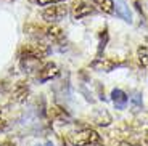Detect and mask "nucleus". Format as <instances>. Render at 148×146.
<instances>
[{
	"instance_id": "10",
	"label": "nucleus",
	"mask_w": 148,
	"mask_h": 146,
	"mask_svg": "<svg viewBox=\"0 0 148 146\" xmlns=\"http://www.w3.org/2000/svg\"><path fill=\"white\" fill-rule=\"evenodd\" d=\"M37 2L40 5H45V7H47V5H52V3H60V2H63V0H37Z\"/></svg>"
},
{
	"instance_id": "5",
	"label": "nucleus",
	"mask_w": 148,
	"mask_h": 146,
	"mask_svg": "<svg viewBox=\"0 0 148 146\" xmlns=\"http://www.w3.org/2000/svg\"><path fill=\"white\" fill-rule=\"evenodd\" d=\"M90 2H92V5L97 10L103 11L106 15L114 13V2H113V0H90Z\"/></svg>"
},
{
	"instance_id": "1",
	"label": "nucleus",
	"mask_w": 148,
	"mask_h": 146,
	"mask_svg": "<svg viewBox=\"0 0 148 146\" xmlns=\"http://www.w3.org/2000/svg\"><path fill=\"white\" fill-rule=\"evenodd\" d=\"M100 141V136L92 128H81L69 135V143L73 146H93Z\"/></svg>"
},
{
	"instance_id": "7",
	"label": "nucleus",
	"mask_w": 148,
	"mask_h": 146,
	"mask_svg": "<svg viewBox=\"0 0 148 146\" xmlns=\"http://www.w3.org/2000/svg\"><path fill=\"white\" fill-rule=\"evenodd\" d=\"M137 58H138V64L142 66V69H148V48L147 47L138 48Z\"/></svg>"
},
{
	"instance_id": "9",
	"label": "nucleus",
	"mask_w": 148,
	"mask_h": 146,
	"mask_svg": "<svg viewBox=\"0 0 148 146\" xmlns=\"http://www.w3.org/2000/svg\"><path fill=\"white\" fill-rule=\"evenodd\" d=\"M113 98H114V101L118 100V101H122L124 104L127 103V98H126V95H124V93H122L121 90H114V91H113Z\"/></svg>"
},
{
	"instance_id": "4",
	"label": "nucleus",
	"mask_w": 148,
	"mask_h": 146,
	"mask_svg": "<svg viewBox=\"0 0 148 146\" xmlns=\"http://www.w3.org/2000/svg\"><path fill=\"white\" fill-rule=\"evenodd\" d=\"M93 8L90 7L89 3H84V2H79V3L74 5L73 8V16L76 19H81V18H85V16H89L92 13Z\"/></svg>"
},
{
	"instance_id": "2",
	"label": "nucleus",
	"mask_w": 148,
	"mask_h": 146,
	"mask_svg": "<svg viewBox=\"0 0 148 146\" xmlns=\"http://www.w3.org/2000/svg\"><path fill=\"white\" fill-rule=\"evenodd\" d=\"M68 16V7L64 3H52L47 5L45 10L42 11V18L47 23H52V24H56L61 19H64Z\"/></svg>"
},
{
	"instance_id": "11",
	"label": "nucleus",
	"mask_w": 148,
	"mask_h": 146,
	"mask_svg": "<svg viewBox=\"0 0 148 146\" xmlns=\"http://www.w3.org/2000/svg\"><path fill=\"white\" fill-rule=\"evenodd\" d=\"M5 127H7V121H5V119H2V117H0V132L3 130Z\"/></svg>"
},
{
	"instance_id": "8",
	"label": "nucleus",
	"mask_w": 148,
	"mask_h": 146,
	"mask_svg": "<svg viewBox=\"0 0 148 146\" xmlns=\"http://www.w3.org/2000/svg\"><path fill=\"white\" fill-rule=\"evenodd\" d=\"M47 35L50 37L53 42H58V40H61V39H63V31L60 29L58 26L52 24V26L47 29Z\"/></svg>"
},
{
	"instance_id": "3",
	"label": "nucleus",
	"mask_w": 148,
	"mask_h": 146,
	"mask_svg": "<svg viewBox=\"0 0 148 146\" xmlns=\"http://www.w3.org/2000/svg\"><path fill=\"white\" fill-rule=\"evenodd\" d=\"M58 68H56V64H53V63H48V64H45L44 68L40 69V72H39V79H40L42 82H47L50 81V79H53V77L58 76Z\"/></svg>"
},
{
	"instance_id": "6",
	"label": "nucleus",
	"mask_w": 148,
	"mask_h": 146,
	"mask_svg": "<svg viewBox=\"0 0 148 146\" xmlns=\"http://www.w3.org/2000/svg\"><path fill=\"white\" fill-rule=\"evenodd\" d=\"M27 95H29V88L26 85H16L15 90H13V100L18 103H23L27 100Z\"/></svg>"
}]
</instances>
